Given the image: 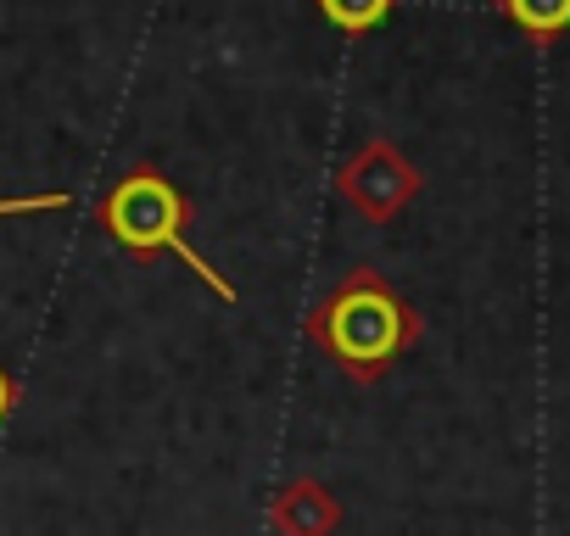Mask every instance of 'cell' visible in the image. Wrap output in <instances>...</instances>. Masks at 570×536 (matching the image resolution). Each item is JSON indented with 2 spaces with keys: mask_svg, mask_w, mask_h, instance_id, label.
I'll list each match as a JSON object with an SVG mask.
<instances>
[{
  "mask_svg": "<svg viewBox=\"0 0 570 536\" xmlns=\"http://www.w3.org/2000/svg\"><path fill=\"white\" fill-rule=\"evenodd\" d=\"M308 341L358 386H375L414 341L420 314L381 268H353V275L308 314Z\"/></svg>",
  "mask_w": 570,
  "mask_h": 536,
  "instance_id": "obj_1",
  "label": "cell"
},
{
  "mask_svg": "<svg viewBox=\"0 0 570 536\" xmlns=\"http://www.w3.org/2000/svg\"><path fill=\"white\" fill-rule=\"evenodd\" d=\"M73 196L68 190H40V196H0V218H23V212H62Z\"/></svg>",
  "mask_w": 570,
  "mask_h": 536,
  "instance_id": "obj_7",
  "label": "cell"
},
{
  "mask_svg": "<svg viewBox=\"0 0 570 536\" xmlns=\"http://www.w3.org/2000/svg\"><path fill=\"white\" fill-rule=\"evenodd\" d=\"M268 525L274 536H336L342 525V503L325 480L303 475V480H285L268 503Z\"/></svg>",
  "mask_w": 570,
  "mask_h": 536,
  "instance_id": "obj_4",
  "label": "cell"
},
{
  "mask_svg": "<svg viewBox=\"0 0 570 536\" xmlns=\"http://www.w3.org/2000/svg\"><path fill=\"white\" fill-rule=\"evenodd\" d=\"M314 7H320V18H325L336 34L358 40V34H375V29L397 12V0H314Z\"/></svg>",
  "mask_w": 570,
  "mask_h": 536,
  "instance_id": "obj_6",
  "label": "cell"
},
{
  "mask_svg": "<svg viewBox=\"0 0 570 536\" xmlns=\"http://www.w3.org/2000/svg\"><path fill=\"white\" fill-rule=\"evenodd\" d=\"M96 224L112 235L118 251H129V257H179L224 308L240 302V291L229 286V275H218V268L190 246V196H185L157 162H135V168L96 201Z\"/></svg>",
  "mask_w": 570,
  "mask_h": 536,
  "instance_id": "obj_2",
  "label": "cell"
},
{
  "mask_svg": "<svg viewBox=\"0 0 570 536\" xmlns=\"http://www.w3.org/2000/svg\"><path fill=\"white\" fill-rule=\"evenodd\" d=\"M498 18H509L531 46H553L559 34H570V0H492Z\"/></svg>",
  "mask_w": 570,
  "mask_h": 536,
  "instance_id": "obj_5",
  "label": "cell"
},
{
  "mask_svg": "<svg viewBox=\"0 0 570 536\" xmlns=\"http://www.w3.org/2000/svg\"><path fill=\"white\" fill-rule=\"evenodd\" d=\"M12 403H18V386H12V375H7V369H0V425H7Z\"/></svg>",
  "mask_w": 570,
  "mask_h": 536,
  "instance_id": "obj_8",
  "label": "cell"
},
{
  "mask_svg": "<svg viewBox=\"0 0 570 536\" xmlns=\"http://www.w3.org/2000/svg\"><path fill=\"white\" fill-rule=\"evenodd\" d=\"M336 190H342V201L358 212V218H370V224H392L420 190H425V173L409 162V151H397L392 140H364L342 168H336Z\"/></svg>",
  "mask_w": 570,
  "mask_h": 536,
  "instance_id": "obj_3",
  "label": "cell"
}]
</instances>
